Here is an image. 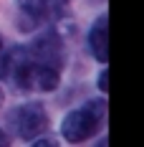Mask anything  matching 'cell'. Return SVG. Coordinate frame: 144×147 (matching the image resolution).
Returning a JSON list of instances; mask_svg holds the SVG:
<instances>
[{
  "instance_id": "6da1fadb",
  "label": "cell",
  "mask_w": 144,
  "mask_h": 147,
  "mask_svg": "<svg viewBox=\"0 0 144 147\" xmlns=\"http://www.w3.org/2000/svg\"><path fill=\"white\" fill-rule=\"evenodd\" d=\"M63 43L56 33H43L30 46H15L3 59L0 79L18 91H53L61 81Z\"/></svg>"
},
{
  "instance_id": "7a4b0ae2",
  "label": "cell",
  "mask_w": 144,
  "mask_h": 147,
  "mask_svg": "<svg viewBox=\"0 0 144 147\" xmlns=\"http://www.w3.org/2000/svg\"><path fill=\"white\" fill-rule=\"evenodd\" d=\"M104 119H106V102L104 99H88L86 104H81L78 109H73L63 117L61 134L66 142H73V145L84 142L101 129Z\"/></svg>"
},
{
  "instance_id": "3957f363",
  "label": "cell",
  "mask_w": 144,
  "mask_h": 147,
  "mask_svg": "<svg viewBox=\"0 0 144 147\" xmlns=\"http://www.w3.org/2000/svg\"><path fill=\"white\" fill-rule=\"evenodd\" d=\"M8 127L20 140H35L41 132L48 129V114L43 104H20L8 112Z\"/></svg>"
},
{
  "instance_id": "277c9868",
  "label": "cell",
  "mask_w": 144,
  "mask_h": 147,
  "mask_svg": "<svg viewBox=\"0 0 144 147\" xmlns=\"http://www.w3.org/2000/svg\"><path fill=\"white\" fill-rule=\"evenodd\" d=\"M18 5L30 23H51L68 10V0H18Z\"/></svg>"
},
{
  "instance_id": "5b68a950",
  "label": "cell",
  "mask_w": 144,
  "mask_h": 147,
  "mask_svg": "<svg viewBox=\"0 0 144 147\" xmlns=\"http://www.w3.org/2000/svg\"><path fill=\"white\" fill-rule=\"evenodd\" d=\"M88 51L101 63L109 61V18L106 15L96 18V23L88 30Z\"/></svg>"
},
{
  "instance_id": "8992f818",
  "label": "cell",
  "mask_w": 144,
  "mask_h": 147,
  "mask_svg": "<svg viewBox=\"0 0 144 147\" xmlns=\"http://www.w3.org/2000/svg\"><path fill=\"white\" fill-rule=\"evenodd\" d=\"M99 89L101 91H109V71H106V69H104L101 76H99Z\"/></svg>"
},
{
  "instance_id": "52a82bcc",
  "label": "cell",
  "mask_w": 144,
  "mask_h": 147,
  "mask_svg": "<svg viewBox=\"0 0 144 147\" xmlns=\"http://www.w3.org/2000/svg\"><path fill=\"white\" fill-rule=\"evenodd\" d=\"M0 145H8V134L3 132V129H0Z\"/></svg>"
},
{
  "instance_id": "ba28073f",
  "label": "cell",
  "mask_w": 144,
  "mask_h": 147,
  "mask_svg": "<svg viewBox=\"0 0 144 147\" xmlns=\"http://www.w3.org/2000/svg\"><path fill=\"white\" fill-rule=\"evenodd\" d=\"M0 104H3V91H0Z\"/></svg>"
},
{
  "instance_id": "9c48e42d",
  "label": "cell",
  "mask_w": 144,
  "mask_h": 147,
  "mask_svg": "<svg viewBox=\"0 0 144 147\" xmlns=\"http://www.w3.org/2000/svg\"><path fill=\"white\" fill-rule=\"evenodd\" d=\"M0 48H3V36H0Z\"/></svg>"
}]
</instances>
